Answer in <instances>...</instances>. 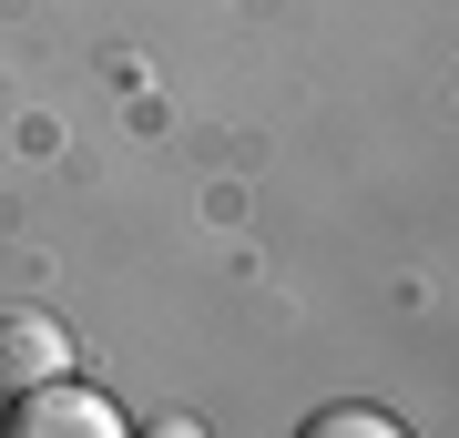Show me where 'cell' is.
Returning a JSON list of instances; mask_svg holds the SVG:
<instances>
[{
	"instance_id": "1",
	"label": "cell",
	"mask_w": 459,
	"mask_h": 438,
	"mask_svg": "<svg viewBox=\"0 0 459 438\" xmlns=\"http://www.w3.org/2000/svg\"><path fill=\"white\" fill-rule=\"evenodd\" d=\"M0 428H11V438H113V428H123V408L62 367V377H41V388H21Z\"/></svg>"
},
{
	"instance_id": "2",
	"label": "cell",
	"mask_w": 459,
	"mask_h": 438,
	"mask_svg": "<svg viewBox=\"0 0 459 438\" xmlns=\"http://www.w3.org/2000/svg\"><path fill=\"white\" fill-rule=\"evenodd\" d=\"M72 367V326H51V316H0V398H21V388H41V377H62Z\"/></svg>"
},
{
	"instance_id": "3",
	"label": "cell",
	"mask_w": 459,
	"mask_h": 438,
	"mask_svg": "<svg viewBox=\"0 0 459 438\" xmlns=\"http://www.w3.org/2000/svg\"><path fill=\"white\" fill-rule=\"evenodd\" d=\"M307 438H398V418H388V408H316Z\"/></svg>"
}]
</instances>
